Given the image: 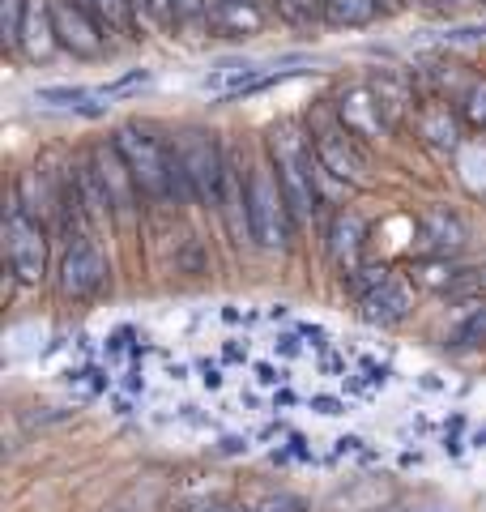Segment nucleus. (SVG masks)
Returning <instances> with one entry per match:
<instances>
[{"label":"nucleus","mask_w":486,"mask_h":512,"mask_svg":"<svg viewBox=\"0 0 486 512\" xmlns=\"http://www.w3.org/2000/svg\"><path fill=\"white\" fill-rule=\"evenodd\" d=\"M482 5H486V0H482Z\"/></svg>","instance_id":"nucleus-48"},{"label":"nucleus","mask_w":486,"mask_h":512,"mask_svg":"<svg viewBox=\"0 0 486 512\" xmlns=\"http://www.w3.org/2000/svg\"><path fill=\"white\" fill-rule=\"evenodd\" d=\"M192 512H248V508H231V504H201V508H192Z\"/></svg>","instance_id":"nucleus-43"},{"label":"nucleus","mask_w":486,"mask_h":512,"mask_svg":"<svg viewBox=\"0 0 486 512\" xmlns=\"http://www.w3.org/2000/svg\"><path fill=\"white\" fill-rule=\"evenodd\" d=\"M282 9L290 13V18L312 22V18H324V9H329V0H282Z\"/></svg>","instance_id":"nucleus-25"},{"label":"nucleus","mask_w":486,"mask_h":512,"mask_svg":"<svg viewBox=\"0 0 486 512\" xmlns=\"http://www.w3.org/2000/svg\"><path fill=\"white\" fill-rule=\"evenodd\" d=\"M124 389L128 393H145V372H141V367H133V372L124 376Z\"/></svg>","instance_id":"nucleus-39"},{"label":"nucleus","mask_w":486,"mask_h":512,"mask_svg":"<svg viewBox=\"0 0 486 512\" xmlns=\"http://www.w3.org/2000/svg\"><path fill=\"white\" fill-rule=\"evenodd\" d=\"M86 99H90L86 86H43V90H35V103H47V107H73V111H81V107H86Z\"/></svg>","instance_id":"nucleus-23"},{"label":"nucleus","mask_w":486,"mask_h":512,"mask_svg":"<svg viewBox=\"0 0 486 512\" xmlns=\"http://www.w3.org/2000/svg\"><path fill=\"white\" fill-rule=\"evenodd\" d=\"M209 18V0H175V22H201Z\"/></svg>","instance_id":"nucleus-26"},{"label":"nucleus","mask_w":486,"mask_h":512,"mask_svg":"<svg viewBox=\"0 0 486 512\" xmlns=\"http://www.w3.org/2000/svg\"><path fill=\"white\" fill-rule=\"evenodd\" d=\"M167 376H171V380H188V367H184V363H171Z\"/></svg>","instance_id":"nucleus-44"},{"label":"nucleus","mask_w":486,"mask_h":512,"mask_svg":"<svg viewBox=\"0 0 486 512\" xmlns=\"http://www.w3.org/2000/svg\"><path fill=\"white\" fill-rule=\"evenodd\" d=\"M333 453H337V457H346V453H367V448H363L359 436H337V440H333Z\"/></svg>","instance_id":"nucleus-33"},{"label":"nucleus","mask_w":486,"mask_h":512,"mask_svg":"<svg viewBox=\"0 0 486 512\" xmlns=\"http://www.w3.org/2000/svg\"><path fill=\"white\" fill-rule=\"evenodd\" d=\"M26 13H30V0H0V43H5V52L22 47Z\"/></svg>","instance_id":"nucleus-21"},{"label":"nucleus","mask_w":486,"mask_h":512,"mask_svg":"<svg viewBox=\"0 0 486 512\" xmlns=\"http://www.w3.org/2000/svg\"><path fill=\"white\" fill-rule=\"evenodd\" d=\"M77 5H86V9H90V0H77Z\"/></svg>","instance_id":"nucleus-47"},{"label":"nucleus","mask_w":486,"mask_h":512,"mask_svg":"<svg viewBox=\"0 0 486 512\" xmlns=\"http://www.w3.org/2000/svg\"><path fill=\"white\" fill-rule=\"evenodd\" d=\"M410 282H418L423 291H461V286H469V269L452 265V256H418V265L410 269Z\"/></svg>","instance_id":"nucleus-17"},{"label":"nucleus","mask_w":486,"mask_h":512,"mask_svg":"<svg viewBox=\"0 0 486 512\" xmlns=\"http://www.w3.org/2000/svg\"><path fill=\"white\" fill-rule=\"evenodd\" d=\"M214 214L222 218L226 235L235 244H252V218H248V175L235 167V158H226V180H222V197L214 205Z\"/></svg>","instance_id":"nucleus-13"},{"label":"nucleus","mask_w":486,"mask_h":512,"mask_svg":"<svg viewBox=\"0 0 486 512\" xmlns=\"http://www.w3.org/2000/svg\"><path fill=\"white\" fill-rule=\"evenodd\" d=\"M307 133H312V150H316L320 171H329L333 180H342L350 188L367 184V158L359 150V137H354L350 128L337 120V111L329 120H316Z\"/></svg>","instance_id":"nucleus-4"},{"label":"nucleus","mask_w":486,"mask_h":512,"mask_svg":"<svg viewBox=\"0 0 486 512\" xmlns=\"http://www.w3.org/2000/svg\"><path fill=\"white\" fill-rule=\"evenodd\" d=\"M465 239H469L465 222L448 205H431L418 218V256H457L465 248Z\"/></svg>","instance_id":"nucleus-11"},{"label":"nucleus","mask_w":486,"mask_h":512,"mask_svg":"<svg viewBox=\"0 0 486 512\" xmlns=\"http://www.w3.org/2000/svg\"><path fill=\"white\" fill-rule=\"evenodd\" d=\"M248 440H243V436H222L218 440V457H239V453H248Z\"/></svg>","instance_id":"nucleus-30"},{"label":"nucleus","mask_w":486,"mask_h":512,"mask_svg":"<svg viewBox=\"0 0 486 512\" xmlns=\"http://www.w3.org/2000/svg\"><path fill=\"white\" fill-rule=\"evenodd\" d=\"M248 512H307V500L295 491H252L243 500Z\"/></svg>","instance_id":"nucleus-22"},{"label":"nucleus","mask_w":486,"mask_h":512,"mask_svg":"<svg viewBox=\"0 0 486 512\" xmlns=\"http://www.w3.org/2000/svg\"><path fill=\"white\" fill-rule=\"evenodd\" d=\"M444 448H448V453H452V457H461V448H465V444H461L457 436H448V440H444Z\"/></svg>","instance_id":"nucleus-45"},{"label":"nucleus","mask_w":486,"mask_h":512,"mask_svg":"<svg viewBox=\"0 0 486 512\" xmlns=\"http://www.w3.org/2000/svg\"><path fill=\"white\" fill-rule=\"evenodd\" d=\"M52 22H56V39L64 52H73L81 60L103 56V26L86 5H77V0H52Z\"/></svg>","instance_id":"nucleus-9"},{"label":"nucleus","mask_w":486,"mask_h":512,"mask_svg":"<svg viewBox=\"0 0 486 512\" xmlns=\"http://www.w3.org/2000/svg\"><path fill=\"white\" fill-rule=\"evenodd\" d=\"M278 406H282V410H286V406H295V393H290L286 384H282L278 393H273V410H278Z\"/></svg>","instance_id":"nucleus-42"},{"label":"nucleus","mask_w":486,"mask_h":512,"mask_svg":"<svg viewBox=\"0 0 486 512\" xmlns=\"http://www.w3.org/2000/svg\"><path fill=\"white\" fill-rule=\"evenodd\" d=\"M440 5H452V9H457V5H474V0H440Z\"/></svg>","instance_id":"nucleus-46"},{"label":"nucleus","mask_w":486,"mask_h":512,"mask_svg":"<svg viewBox=\"0 0 486 512\" xmlns=\"http://www.w3.org/2000/svg\"><path fill=\"white\" fill-rule=\"evenodd\" d=\"M94 175H99V184L107 192L111 218H116V222H133L137 201H141V188H137L133 171H128V163H124V154H120L116 141H107V146L94 150Z\"/></svg>","instance_id":"nucleus-8"},{"label":"nucleus","mask_w":486,"mask_h":512,"mask_svg":"<svg viewBox=\"0 0 486 512\" xmlns=\"http://www.w3.org/2000/svg\"><path fill=\"white\" fill-rule=\"evenodd\" d=\"M256 380H261L265 389H282L286 372H282V367H273V363H256Z\"/></svg>","instance_id":"nucleus-27"},{"label":"nucleus","mask_w":486,"mask_h":512,"mask_svg":"<svg viewBox=\"0 0 486 512\" xmlns=\"http://www.w3.org/2000/svg\"><path fill=\"white\" fill-rule=\"evenodd\" d=\"M175 146H180V154H184V167H188L192 192H197V205H209V210H214L218 197H222L226 158H231V154L218 146L214 133H184Z\"/></svg>","instance_id":"nucleus-6"},{"label":"nucleus","mask_w":486,"mask_h":512,"mask_svg":"<svg viewBox=\"0 0 486 512\" xmlns=\"http://www.w3.org/2000/svg\"><path fill=\"white\" fill-rule=\"evenodd\" d=\"M418 133H423V141L435 150H457L461 146V124L448 111V103H427L423 111H418Z\"/></svg>","instance_id":"nucleus-18"},{"label":"nucleus","mask_w":486,"mask_h":512,"mask_svg":"<svg viewBox=\"0 0 486 512\" xmlns=\"http://www.w3.org/2000/svg\"><path fill=\"white\" fill-rule=\"evenodd\" d=\"M290 457H299V461H312V448H307V436H299V431H290V448H286Z\"/></svg>","instance_id":"nucleus-34"},{"label":"nucleus","mask_w":486,"mask_h":512,"mask_svg":"<svg viewBox=\"0 0 486 512\" xmlns=\"http://www.w3.org/2000/svg\"><path fill=\"white\" fill-rule=\"evenodd\" d=\"M273 350H278L282 359H295L299 350H303V338H299V329H295V333H278V342H273Z\"/></svg>","instance_id":"nucleus-28"},{"label":"nucleus","mask_w":486,"mask_h":512,"mask_svg":"<svg viewBox=\"0 0 486 512\" xmlns=\"http://www.w3.org/2000/svg\"><path fill=\"white\" fill-rule=\"evenodd\" d=\"M128 338H133V329H116V333H111V338H107V355H120V350H128Z\"/></svg>","instance_id":"nucleus-36"},{"label":"nucleus","mask_w":486,"mask_h":512,"mask_svg":"<svg viewBox=\"0 0 486 512\" xmlns=\"http://www.w3.org/2000/svg\"><path fill=\"white\" fill-rule=\"evenodd\" d=\"M363 248H367V222L354 210L337 214L333 227H329V239H324V252H329L337 274L350 278L354 269H363Z\"/></svg>","instance_id":"nucleus-12"},{"label":"nucleus","mask_w":486,"mask_h":512,"mask_svg":"<svg viewBox=\"0 0 486 512\" xmlns=\"http://www.w3.org/2000/svg\"><path fill=\"white\" fill-rule=\"evenodd\" d=\"M201 384L205 389H222V367L218 363H201Z\"/></svg>","instance_id":"nucleus-37"},{"label":"nucleus","mask_w":486,"mask_h":512,"mask_svg":"<svg viewBox=\"0 0 486 512\" xmlns=\"http://www.w3.org/2000/svg\"><path fill=\"white\" fill-rule=\"evenodd\" d=\"M222 363H248V342H226L222 346Z\"/></svg>","instance_id":"nucleus-35"},{"label":"nucleus","mask_w":486,"mask_h":512,"mask_svg":"<svg viewBox=\"0 0 486 512\" xmlns=\"http://www.w3.org/2000/svg\"><path fill=\"white\" fill-rule=\"evenodd\" d=\"M461 116L486 133V82H474V86L461 94Z\"/></svg>","instance_id":"nucleus-24"},{"label":"nucleus","mask_w":486,"mask_h":512,"mask_svg":"<svg viewBox=\"0 0 486 512\" xmlns=\"http://www.w3.org/2000/svg\"><path fill=\"white\" fill-rule=\"evenodd\" d=\"M248 218H252V244L265 252L290 248V231H295V210L286 201V188L278 180L273 163H256L248 171Z\"/></svg>","instance_id":"nucleus-2"},{"label":"nucleus","mask_w":486,"mask_h":512,"mask_svg":"<svg viewBox=\"0 0 486 512\" xmlns=\"http://www.w3.org/2000/svg\"><path fill=\"white\" fill-rule=\"evenodd\" d=\"M222 320H226V325H252V312H239V308H222Z\"/></svg>","instance_id":"nucleus-38"},{"label":"nucleus","mask_w":486,"mask_h":512,"mask_svg":"<svg viewBox=\"0 0 486 512\" xmlns=\"http://www.w3.org/2000/svg\"><path fill=\"white\" fill-rule=\"evenodd\" d=\"M60 295L69 299H94L107 286V256L90 244V239H73L56 265Z\"/></svg>","instance_id":"nucleus-7"},{"label":"nucleus","mask_w":486,"mask_h":512,"mask_svg":"<svg viewBox=\"0 0 486 512\" xmlns=\"http://www.w3.org/2000/svg\"><path fill=\"white\" fill-rule=\"evenodd\" d=\"M116 146L124 154L128 171H133L141 197L145 201H167V163H171V146H167V141L150 137L137 124H124L116 133Z\"/></svg>","instance_id":"nucleus-5"},{"label":"nucleus","mask_w":486,"mask_h":512,"mask_svg":"<svg viewBox=\"0 0 486 512\" xmlns=\"http://www.w3.org/2000/svg\"><path fill=\"white\" fill-rule=\"evenodd\" d=\"M333 111H337V120H342L359 141L384 137L388 128H393V120L384 116V99L376 90H367V86L342 90V94H337V103H333Z\"/></svg>","instance_id":"nucleus-10"},{"label":"nucleus","mask_w":486,"mask_h":512,"mask_svg":"<svg viewBox=\"0 0 486 512\" xmlns=\"http://www.w3.org/2000/svg\"><path fill=\"white\" fill-rule=\"evenodd\" d=\"M469 286H474V291H486V261L478 269H469Z\"/></svg>","instance_id":"nucleus-41"},{"label":"nucleus","mask_w":486,"mask_h":512,"mask_svg":"<svg viewBox=\"0 0 486 512\" xmlns=\"http://www.w3.org/2000/svg\"><path fill=\"white\" fill-rule=\"evenodd\" d=\"M22 52L30 60H52L60 52L56 22H52V0H30L26 26H22Z\"/></svg>","instance_id":"nucleus-16"},{"label":"nucleus","mask_w":486,"mask_h":512,"mask_svg":"<svg viewBox=\"0 0 486 512\" xmlns=\"http://www.w3.org/2000/svg\"><path fill=\"white\" fill-rule=\"evenodd\" d=\"M269 154H273V171L286 188V201L295 218H316L320 210V188H316V150H312V133H299L295 124H278L269 137Z\"/></svg>","instance_id":"nucleus-1"},{"label":"nucleus","mask_w":486,"mask_h":512,"mask_svg":"<svg viewBox=\"0 0 486 512\" xmlns=\"http://www.w3.org/2000/svg\"><path fill=\"white\" fill-rule=\"evenodd\" d=\"M295 329H299V338H303V342H312L316 350L329 346V333H324L320 325H295Z\"/></svg>","instance_id":"nucleus-31"},{"label":"nucleus","mask_w":486,"mask_h":512,"mask_svg":"<svg viewBox=\"0 0 486 512\" xmlns=\"http://www.w3.org/2000/svg\"><path fill=\"white\" fill-rule=\"evenodd\" d=\"M452 346H482L486 342V303H465L457 312V325L448 329Z\"/></svg>","instance_id":"nucleus-19"},{"label":"nucleus","mask_w":486,"mask_h":512,"mask_svg":"<svg viewBox=\"0 0 486 512\" xmlns=\"http://www.w3.org/2000/svg\"><path fill=\"white\" fill-rule=\"evenodd\" d=\"M380 13V0H329L324 18L333 26H367Z\"/></svg>","instance_id":"nucleus-20"},{"label":"nucleus","mask_w":486,"mask_h":512,"mask_svg":"<svg viewBox=\"0 0 486 512\" xmlns=\"http://www.w3.org/2000/svg\"><path fill=\"white\" fill-rule=\"evenodd\" d=\"M209 26L218 30V35H256V30L265 26V13L256 9V0H209Z\"/></svg>","instance_id":"nucleus-15"},{"label":"nucleus","mask_w":486,"mask_h":512,"mask_svg":"<svg viewBox=\"0 0 486 512\" xmlns=\"http://www.w3.org/2000/svg\"><path fill=\"white\" fill-rule=\"evenodd\" d=\"M359 316L367 320V325H376V329L401 325V320L410 316V286H405L401 278H384L376 291H367L359 299Z\"/></svg>","instance_id":"nucleus-14"},{"label":"nucleus","mask_w":486,"mask_h":512,"mask_svg":"<svg viewBox=\"0 0 486 512\" xmlns=\"http://www.w3.org/2000/svg\"><path fill=\"white\" fill-rule=\"evenodd\" d=\"M5 265L18 286H39L47 278V235L22 201L5 214Z\"/></svg>","instance_id":"nucleus-3"},{"label":"nucleus","mask_w":486,"mask_h":512,"mask_svg":"<svg viewBox=\"0 0 486 512\" xmlns=\"http://www.w3.org/2000/svg\"><path fill=\"white\" fill-rule=\"evenodd\" d=\"M175 419H184V423H192V427H214V419H209V414H201L197 406H180V410H175Z\"/></svg>","instance_id":"nucleus-32"},{"label":"nucleus","mask_w":486,"mask_h":512,"mask_svg":"<svg viewBox=\"0 0 486 512\" xmlns=\"http://www.w3.org/2000/svg\"><path fill=\"white\" fill-rule=\"evenodd\" d=\"M486 35V26H461V30H452L448 39H457V43H465V39H482Z\"/></svg>","instance_id":"nucleus-40"},{"label":"nucleus","mask_w":486,"mask_h":512,"mask_svg":"<svg viewBox=\"0 0 486 512\" xmlns=\"http://www.w3.org/2000/svg\"><path fill=\"white\" fill-rule=\"evenodd\" d=\"M312 410H320V414H329V419H337V414H346L350 406L342 402V397H324V393H320V397H312Z\"/></svg>","instance_id":"nucleus-29"}]
</instances>
